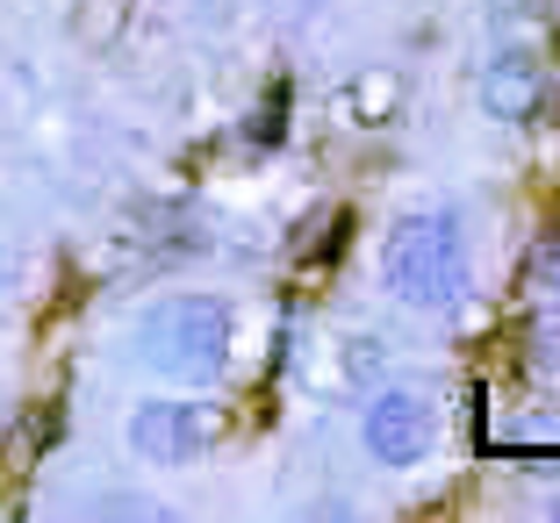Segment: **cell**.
<instances>
[{
    "label": "cell",
    "mask_w": 560,
    "mask_h": 523,
    "mask_svg": "<svg viewBox=\"0 0 560 523\" xmlns=\"http://www.w3.org/2000/svg\"><path fill=\"white\" fill-rule=\"evenodd\" d=\"M381 287L388 301L431 323H453V316L475 301V245H467V215L453 201H417L388 223L381 237Z\"/></svg>",
    "instance_id": "cell-1"
},
{
    "label": "cell",
    "mask_w": 560,
    "mask_h": 523,
    "mask_svg": "<svg viewBox=\"0 0 560 523\" xmlns=\"http://www.w3.org/2000/svg\"><path fill=\"white\" fill-rule=\"evenodd\" d=\"M130 352L165 388H215L237 359V301L215 287H180L159 295L130 323Z\"/></svg>",
    "instance_id": "cell-2"
},
{
    "label": "cell",
    "mask_w": 560,
    "mask_h": 523,
    "mask_svg": "<svg viewBox=\"0 0 560 523\" xmlns=\"http://www.w3.org/2000/svg\"><path fill=\"white\" fill-rule=\"evenodd\" d=\"M553 509H560V495H553Z\"/></svg>",
    "instance_id": "cell-8"
},
{
    "label": "cell",
    "mask_w": 560,
    "mask_h": 523,
    "mask_svg": "<svg viewBox=\"0 0 560 523\" xmlns=\"http://www.w3.org/2000/svg\"><path fill=\"white\" fill-rule=\"evenodd\" d=\"M553 108H560V94H553Z\"/></svg>",
    "instance_id": "cell-7"
},
{
    "label": "cell",
    "mask_w": 560,
    "mask_h": 523,
    "mask_svg": "<svg viewBox=\"0 0 560 523\" xmlns=\"http://www.w3.org/2000/svg\"><path fill=\"white\" fill-rule=\"evenodd\" d=\"M475 100H481V115H489L495 130H525V122H539V108H546V58H539V44H525V36L495 44L489 58H481Z\"/></svg>",
    "instance_id": "cell-5"
},
{
    "label": "cell",
    "mask_w": 560,
    "mask_h": 523,
    "mask_svg": "<svg viewBox=\"0 0 560 523\" xmlns=\"http://www.w3.org/2000/svg\"><path fill=\"white\" fill-rule=\"evenodd\" d=\"M445 438V409L431 388H410V380H388L360 402V452L374 459L381 474H417Z\"/></svg>",
    "instance_id": "cell-3"
},
{
    "label": "cell",
    "mask_w": 560,
    "mask_h": 523,
    "mask_svg": "<svg viewBox=\"0 0 560 523\" xmlns=\"http://www.w3.org/2000/svg\"><path fill=\"white\" fill-rule=\"evenodd\" d=\"M15 295V259H8V245H0V301Z\"/></svg>",
    "instance_id": "cell-6"
},
{
    "label": "cell",
    "mask_w": 560,
    "mask_h": 523,
    "mask_svg": "<svg viewBox=\"0 0 560 523\" xmlns=\"http://www.w3.org/2000/svg\"><path fill=\"white\" fill-rule=\"evenodd\" d=\"M122 444H130L137 466H195V459H209L215 444V402H201L195 388H165V394H144V402H130V416H122Z\"/></svg>",
    "instance_id": "cell-4"
}]
</instances>
